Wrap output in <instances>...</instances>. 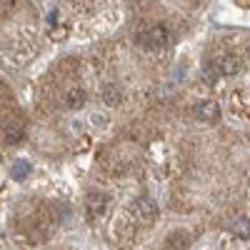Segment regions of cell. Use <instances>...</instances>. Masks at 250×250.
<instances>
[{
    "mask_svg": "<svg viewBox=\"0 0 250 250\" xmlns=\"http://www.w3.org/2000/svg\"><path fill=\"white\" fill-rule=\"evenodd\" d=\"M235 230H238V238H248V218H240L238 220Z\"/></svg>",
    "mask_w": 250,
    "mask_h": 250,
    "instance_id": "11",
    "label": "cell"
},
{
    "mask_svg": "<svg viewBox=\"0 0 250 250\" xmlns=\"http://www.w3.org/2000/svg\"><path fill=\"white\" fill-rule=\"evenodd\" d=\"M13 178L15 180H23V178H28V173H30V163H25V160H18L15 165H13Z\"/></svg>",
    "mask_w": 250,
    "mask_h": 250,
    "instance_id": "10",
    "label": "cell"
},
{
    "mask_svg": "<svg viewBox=\"0 0 250 250\" xmlns=\"http://www.w3.org/2000/svg\"><path fill=\"white\" fill-rule=\"evenodd\" d=\"M238 3H240V5H245V8H248V0H238Z\"/></svg>",
    "mask_w": 250,
    "mask_h": 250,
    "instance_id": "13",
    "label": "cell"
},
{
    "mask_svg": "<svg viewBox=\"0 0 250 250\" xmlns=\"http://www.w3.org/2000/svg\"><path fill=\"white\" fill-rule=\"evenodd\" d=\"M205 78L210 80V83L218 80V70H215V65H208V68H205Z\"/></svg>",
    "mask_w": 250,
    "mask_h": 250,
    "instance_id": "12",
    "label": "cell"
},
{
    "mask_svg": "<svg viewBox=\"0 0 250 250\" xmlns=\"http://www.w3.org/2000/svg\"><path fill=\"white\" fill-rule=\"evenodd\" d=\"M23 135H25V130H23V125H20V123H8L5 128H3V138L10 145L20 143V140H23Z\"/></svg>",
    "mask_w": 250,
    "mask_h": 250,
    "instance_id": "6",
    "label": "cell"
},
{
    "mask_svg": "<svg viewBox=\"0 0 250 250\" xmlns=\"http://www.w3.org/2000/svg\"><path fill=\"white\" fill-rule=\"evenodd\" d=\"M168 250H185L188 245H190V233H183V230H178V233H173L170 238H168Z\"/></svg>",
    "mask_w": 250,
    "mask_h": 250,
    "instance_id": "7",
    "label": "cell"
},
{
    "mask_svg": "<svg viewBox=\"0 0 250 250\" xmlns=\"http://www.w3.org/2000/svg\"><path fill=\"white\" fill-rule=\"evenodd\" d=\"M65 105L70 108V110H80L83 105H85V93H83V90H70L68 95H65Z\"/></svg>",
    "mask_w": 250,
    "mask_h": 250,
    "instance_id": "9",
    "label": "cell"
},
{
    "mask_svg": "<svg viewBox=\"0 0 250 250\" xmlns=\"http://www.w3.org/2000/svg\"><path fill=\"white\" fill-rule=\"evenodd\" d=\"M138 45L143 50H148V53H158L163 48H168V30H165L163 25H153L148 30H143L138 35Z\"/></svg>",
    "mask_w": 250,
    "mask_h": 250,
    "instance_id": "1",
    "label": "cell"
},
{
    "mask_svg": "<svg viewBox=\"0 0 250 250\" xmlns=\"http://www.w3.org/2000/svg\"><path fill=\"white\" fill-rule=\"evenodd\" d=\"M108 205H110V195H105V193H90V195L85 198V208H88V213H90L93 218H98V215L105 213Z\"/></svg>",
    "mask_w": 250,
    "mask_h": 250,
    "instance_id": "4",
    "label": "cell"
},
{
    "mask_svg": "<svg viewBox=\"0 0 250 250\" xmlns=\"http://www.w3.org/2000/svg\"><path fill=\"white\" fill-rule=\"evenodd\" d=\"M133 215H135L140 223H153V220L158 218V205H155V200L148 198V195L138 198L135 205H133Z\"/></svg>",
    "mask_w": 250,
    "mask_h": 250,
    "instance_id": "2",
    "label": "cell"
},
{
    "mask_svg": "<svg viewBox=\"0 0 250 250\" xmlns=\"http://www.w3.org/2000/svg\"><path fill=\"white\" fill-rule=\"evenodd\" d=\"M120 100H123V95H120L118 85H105L103 88V103H105V105L115 108V105H120Z\"/></svg>",
    "mask_w": 250,
    "mask_h": 250,
    "instance_id": "8",
    "label": "cell"
},
{
    "mask_svg": "<svg viewBox=\"0 0 250 250\" xmlns=\"http://www.w3.org/2000/svg\"><path fill=\"white\" fill-rule=\"evenodd\" d=\"M243 68H245V62H243V58L235 55V53L220 55V58L215 60V70H218V75H238Z\"/></svg>",
    "mask_w": 250,
    "mask_h": 250,
    "instance_id": "3",
    "label": "cell"
},
{
    "mask_svg": "<svg viewBox=\"0 0 250 250\" xmlns=\"http://www.w3.org/2000/svg\"><path fill=\"white\" fill-rule=\"evenodd\" d=\"M195 118L203 123H215L220 118V105L215 100H203L200 105L195 108Z\"/></svg>",
    "mask_w": 250,
    "mask_h": 250,
    "instance_id": "5",
    "label": "cell"
}]
</instances>
